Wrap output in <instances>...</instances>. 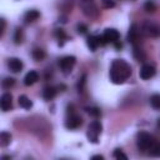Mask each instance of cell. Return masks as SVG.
<instances>
[{"label":"cell","instance_id":"obj_1","mask_svg":"<svg viewBox=\"0 0 160 160\" xmlns=\"http://www.w3.org/2000/svg\"><path fill=\"white\" fill-rule=\"evenodd\" d=\"M130 75H131V68L126 61L121 59H116L111 62L110 80L114 84H122Z\"/></svg>","mask_w":160,"mask_h":160},{"label":"cell","instance_id":"obj_2","mask_svg":"<svg viewBox=\"0 0 160 160\" xmlns=\"http://www.w3.org/2000/svg\"><path fill=\"white\" fill-rule=\"evenodd\" d=\"M141 32L148 38H158L160 35V26L150 20H146L141 26Z\"/></svg>","mask_w":160,"mask_h":160},{"label":"cell","instance_id":"obj_3","mask_svg":"<svg viewBox=\"0 0 160 160\" xmlns=\"http://www.w3.org/2000/svg\"><path fill=\"white\" fill-rule=\"evenodd\" d=\"M101 130H102V126L100 124V121H92L90 125H89V129H88V139L90 142H94L96 144L99 140V135L101 134Z\"/></svg>","mask_w":160,"mask_h":160},{"label":"cell","instance_id":"obj_4","mask_svg":"<svg viewBox=\"0 0 160 160\" xmlns=\"http://www.w3.org/2000/svg\"><path fill=\"white\" fill-rule=\"evenodd\" d=\"M154 144V140H152V136L148 132H139L138 135V139H136V145L140 150H148L150 149V146Z\"/></svg>","mask_w":160,"mask_h":160},{"label":"cell","instance_id":"obj_5","mask_svg":"<svg viewBox=\"0 0 160 160\" xmlns=\"http://www.w3.org/2000/svg\"><path fill=\"white\" fill-rule=\"evenodd\" d=\"M75 62H76L75 56H72V55H68V56H64L62 59H60V61H59V66H60V69L62 70L64 74H69V72L71 71V69L74 68Z\"/></svg>","mask_w":160,"mask_h":160},{"label":"cell","instance_id":"obj_6","mask_svg":"<svg viewBox=\"0 0 160 160\" xmlns=\"http://www.w3.org/2000/svg\"><path fill=\"white\" fill-rule=\"evenodd\" d=\"M155 72H156V70L154 66H151L149 64H144L139 71V75L142 80H149L150 78H152L155 75Z\"/></svg>","mask_w":160,"mask_h":160},{"label":"cell","instance_id":"obj_7","mask_svg":"<svg viewBox=\"0 0 160 160\" xmlns=\"http://www.w3.org/2000/svg\"><path fill=\"white\" fill-rule=\"evenodd\" d=\"M102 36L105 38L106 42H112V44H115L116 41H119L120 34H119V31L115 30V29H106V30L104 31V35H102Z\"/></svg>","mask_w":160,"mask_h":160},{"label":"cell","instance_id":"obj_8","mask_svg":"<svg viewBox=\"0 0 160 160\" xmlns=\"http://www.w3.org/2000/svg\"><path fill=\"white\" fill-rule=\"evenodd\" d=\"M81 122H82V119H81L80 116L72 114V115H70V116L66 119L65 126H66L68 129H78V128L81 125Z\"/></svg>","mask_w":160,"mask_h":160},{"label":"cell","instance_id":"obj_9","mask_svg":"<svg viewBox=\"0 0 160 160\" xmlns=\"http://www.w3.org/2000/svg\"><path fill=\"white\" fill-rule=\"evenodd\" d=\"M0 105H1L2 111L10 110L11 106H12V96H11V94H9V92L2 94V96L0 99Z\"/></svg>","mask_w":160,"mask_h":160},{"label":"cell","instance_id":"obj_10","mask_svg":"<svg viewBox=\"0 0 160 160\" xmlns=\"http://www.w3.org/2000/svg\"><path fill=\"white\" fill-rule=\"evenodd\" d=\"M8 65H9L10 70H11L12 72H19V71H21V69H22V62H21V60L18 59V58H11V59L9 60V62H8Z\"/></svg>","mask_w":160,"mask_h":160},{"label":"cell","instance_id":"obj_11","mask_svg":"<svg viewBox=\"0 0 160 160\" xmlns=\"http://www.w3.org/2000/svg\"><path fill=\"white\" fill-rule=\"evenodd\" d=\"M38 80H39V74H38L36 71L31 70V71H29V72L25 75V78H24V84H25L26 86H30V85L35 84Z\"/></svg>","mask_w":160,"mask_h":160},{"label":"cell","instance_id":"obj_12","mask_svg":"<svg viewBox=\"0 0 160 160\" xmlns=\"http://www.w3.org/2000/svg\"><path fill=\"white\" fill-rule=\"evenodd\" d=\"M138 34H139L138 26H136L135 24H132V25L130 26V29H129V32H128V41H129L130 44L135 45V44H136V40H138Z\"/></svg>","mask_w":160,"mask_h":160},{"label":"cell","instance_id":"obj_13","mask_svg":"<svg viewBox=\"0 0 160 160\" xmlns=\"http://www.w3.org/2000/svg\"><path fill=\"white\" fill-rule=\"evenodd\" d=\"M100 45V40H99V36L96 35H91L88 38V46L90 48L91 51H95L96 48Z\"/></svg>","mask_w":160,"mask_h":160},{"label":"cell","instance_id":"obj_14","mask_svg":"<svg viewBox=\"0 0 160 160\" xmlns=\"http://www.w3.org/2000/svg\"><path fill=\"white\" fill-rule=\"evenodd\" d=\"M55 95H56L55 88H52V86H46V88H44V90H42V96H44L45 100H51V99L55 98Z\"/></svg>","mask_w":160,"mask_h":160},{"label":"cell","instance_id":"obj_15","mask_svg":"<svg viewBox=\"0 0 160 160\" xmlns=\"http://www.w3.org/2000/svg\"><path fill=\"white\" fill-rule=\"evenodd\" d=\"M18 101H19V105L22 108V109H30L31 106H32V101L26 96V95H20L19 96V99H18Z\"/></svg>","mask_w":160,"mask_h":160},{"label":"cell","instance_id":"obj_16","mask_svg":"<svg viewBox=\"0 0 160 160\" xmlns=\"http://www.w3.org/2000/svg\"><path fill=\"white\" fill-rule=\"evenodd\" d=\"M40 16V12L39 11H36V10H29L26 14H25V21L26 22H32V21H35Z\"/></svg>","mask_w":160,"mask_h":160},{"label":"cell","instance_id":"obj_17","mask_svg":"<svg viewBox=\"0 0 160 160\" xmlns=\"http://www.w3.org/2000/svg\"><path fill=\"white\" fill-rule=\"evenodd\" d=\"M10 142H11V135L9 132L2 131L0 134V145L1 146H8Z\"/></svg>","mask_w":160,"mask_h":160},{"label":"cell","instance_id":"obj_18","mask_svg":"<svg viewBox=\"0 0 160 160\" xmlns=\"http://www.w3.org/2000/svg\"><path fill=\"white\" fill-rule=\"evenodd\" d=\"M150 104L154 109L160 110V94H154L150 98Z\"/></svg>","mask_w":160,"mask_h":160},{"label":"cell","instance_id":"obj_19","mask_svg":"<svg viewBox=\"0 0 160 160\" xmlns=\"http://www.w3.org/2000/svg\"><path fill=\"white\" fill-rule=\"evenodd\" d=\"M85 111H86L89 115L94 116V118H99V116H100V109H99V108L89 106V108H85Z\"/></svg>","mask_w":160,"mask_h":160},{"label":"cell","instance_id":"obj_20","mask_svg":"<svg viewBox=\"0 0 160 160\" xmlns=\"http://www.w3.org/2000/svg\"><path fill=\"white\" fill-rule=\"evenodd\" d=\"M150 154L152 156H160V142H154L150 146Z\"/></svg>","mask_w":160,"mask_h":160},{"label":"cell","instance_id":"obj_21","mask_svg":"<svg viewBox=\"0 0 160 160\" xmlns=\"http://www.w3.org/2000/svg\"><path fill=\"white\" fill-rule=\"evenodd\" d=\"M32 58L36 61H40V60H42L45 58V52L41 49H35V50H32Z\"/></svg>","mask_w":160,"mask_h":160},{"label":"cell","instance_id":"obj_22","mask_svg":"<svg viewBox=\"0 0 160 160\" xmlns=\"http://www.w3.org/2000/svg\"><path fill=\"white\" fill-rule=\"evenodd\" d=\"M134 56H135L136 60H139V61H144V59H145V54H144L139 48H136V46H134Z\"/></svg>","mask_w":160,"mask_h":160},{"label":"cell","instance_id":"obj_23","mask_svg":"<svg viewBox=\"0 0 160 160\" xmlns=\"http://www.w3.org/2000/svg\"><path fill=\"white\" fill-rule=\"evenodd\" d=\"M144 8H145V10H146L148 12H154V11L156 10V5H155L151 0L146 1V2H145V5H144Z\"/></svg>","mask_w":160,"mask_h":160},{"label":"cell","instance_id":"obj_24","mask_svg":"<svg viewBox=\"0 0 160 160\" xmlns=\"http://www.w3.org/2000/svg\"><path fill=\"white\" fill-rule=\"evenodd\" d=\"M55 36L59 39V40H61L59 44L60 45H62V42H64V40H66V35H65V32H64V30H61V29H58L56 31H55Z\"/></svg>","mask_w":160,"mask_h":160},{"label":"cell","instance_id":"obj_25","mask_svg":"<svg viewBox=\"0 0 160 160\" xmlns=\"http://www.w3.org/2000/svg\"><path fill=\"white\" fill-rule=\"evenodd\" d=\"M112 156L115 159H122V160H126L128 159V156L121 151V149H115L114 152H112Z\"/></svg>","mask_w":160,"mask_h":160},{"label":"cell","instance_id":"obj_26","mask_svg":"<svg viewBox=\"0 0 160 160\" xmlns=\"http://www.w3.org/2000/svg\"><path fill=\"white\" fill-rule=\"evenodd\" d=\"M15 84V80L12 79V78H5L4 80H2V86L5 88V89H9L10 86H12Z\"/></svg>","mask_w":160,"mask_h":160},{"label":"cell","instance_id":"obj_27","mask_svg":"<svg viewBox=\"0 0 160 160\" xmlns=\"http://www.w3.org/2000/svg\"><path fill=\"white\" fill-rule=\"evenodd\" d=\"M101 4H102V6H104L105 9H111V8L115 6L114 0H101Z\"/></svg>","mask_w":160,"mask_h":160},{"label":"cell","instance_id":"obj_28","mask_svg":"<svg viewBox=\"0 0 160 160\" xmlns=\"http://www.w3.org/2000/svg\"><path fill=\"white\" fill-rule=\"evenodd\" d=\"M21 38H22V35H21V29H16L15 36H14L15 42H16V44H20V42H21Z\"/></svg>","mask_w":160,"mask_h":160},{"label":"cell","instance_id":"obj_29","mask_svg":"<svg viewBox=\"0 0 160 160\" xmlns=\"http://www.w3.org/2000/svg\"><path fill=\"white\" fill-rule=\"evenodd\" d=\"M86 30H88V28H86L84 24L78 25V32H79V34H85V32H86Z\"/></svg>","mask_w":160,"mask_h":160},{"label":"cell","instance_id":"obj_30","mask_svg":"<svg viewBox=\"0 0 160 160\" xmlns=\"http://www.w3.org/2000/svg\"><path fill=\"white\" fill-rule=\"evenodd\" d=\"M84 84H85V75L81 78V81H79V85H78V89H79V91H81V90H82V86H84Z\"/></svg>","mask_w":160,"mask_h":160},{"label":"cell","instance_id":"obj_31","mask_svg":"<svg viewBox=\"0 0 160 160\" xmlns=\"http://www.w3.org/2000/svg\"><path fill=\"white\" fill-rule=\"evenodd\" d=\"M0 24H1V26H0V35H2L4 29H5V20H4V19H1V20H0Z\"/></svg>","mask_w":160,"mask_h":160},{"label":"cell","instance_id":"obj_32","mask_svg":"<svg viewBox=\"0 0 160 160\" xmlns=\"http://www.w3.org/2000/svg\"><path fill=\"white\" fill-rule=\"evenodd\" d=\"M91 159H94V160H95V159H100V160H102V159H104V156H102V155H94Z\"/></svg>","mask_w":160,"mask_h":160},{"label":"cell","instance_id":"obj_33","mask_svg":"<svg viewBox=\"0 0 160 160\" xmlns=\"http://www.w3.org/2000/svg\"><path fill=\"white\" fill-rule=\"evenodd\" d=\"M114 45H115V48H116V49H120V48H121V46H122V45H121V42H120V41H116V42H115V44H114Z\"/></svg>","mask_w":160,"mask_h":160},{"label":"cell","instance_id":"obj_34","mask_svg":"<svg viewBox=\"0 0 160 160\" xmlns=\"http://www.w3.org/2000/svg\"><path fill=\"white\" fill-rule=\"evenodd\" d=\"M158 125H159V126H160V119H159V120H158Z\"/></svg>","mask_w":160,"mask_h":160},{"label":"cell","instance_id":"obj_35","mask_svg":"<svg viewBox=\"0 0 160 160\" xmlns=\"http://www.w3.org/2000/svg\"><path fill=\"white\" fill-rule=\"evenodd\" d=\"M88 1H89V0H88Z\"/></svg>","mask_w":160,"mask_h":160}]
</instances>
